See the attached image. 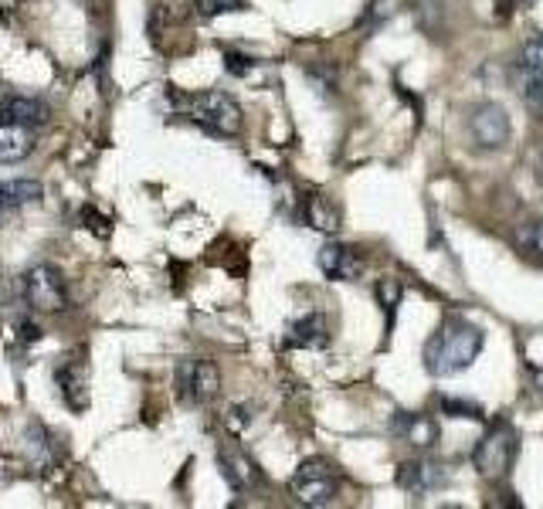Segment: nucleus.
<instances>
[{"mask_svg": "<svg viewBox=\"0 0 543 509\" xmlns=\"http://www.w3.org/2000/svg\"><path fill=\"white\" fill-rule=\"evenodd\" d=\"M482 343H486V336H482L479 326L465 323V319H448V323H442V330H438L425 347L428 374L452 377V374L469 370L472 364H476Z\"/></svg>", "mask_w": 543, "mask_h": 509, "instance_id": "nucleus-1", "label": "nucleus"}, {"mask_svg": "<svg viewBox=\"0 0 543 509\" xmlns=\"http://www.w3.org/2000/svg\"><path fill=\"white\" fill-rule=\"evenodd\" d=\"M170 102H174L184 116H191L194 123H201L204 129H211V133L218 136H235L241 129L238 102L224 96V92H197V96H187V92L170 89Z\"/></svg>", "mask_w": 543, "mask_h": 509, "instance_id": "nucleus-2", "label": "nucleus"}, {"mask_svg": "<svg viewBox=\"0 0 543 509\" xmlns=\"http://www.w3.org/2000/svg\"><path fill=\"white\" fill-rule=\"evenodd\" d=\"M516 431L506 425V421H496L493 428L482 435V442L476 445V452H472V462H476L479 476L486 479H503L506 472H510L513 465V455H516Z\"/></svg>", "mask_w": 543, "mask_h": 509, "instance_id": "nucleus-3", "label": "nucleus"}, {"mask_svg": "<svg viewBox=\"0 0 543 509\" xmlns=\"http://www.w3.org/2000/svg\"><path fill=\"white\" fill-rule=\"evenodd\" d=\"M174 384H177V398L187 404H208L218 398L221 391V374L211 360L201 357H187L180 360L174 370Z\"/></svg>", "mask_w": 543, "mask_h": 509, "instance_id": "nucleus-4", "label": "nucleus"}, {"mask_svg": "<svg viewBox=\"0 0 543 509\" xmlns=\"http://www.w3.org/2000/svg\"><path fill=\"white\" fill-rule=\"evenodd\" d=\"M289 489L303 506H330L336 493H340V476H336L323 459H309L299 465Z\"/></svg>", "mask_w": 543, "mask_h": 509, "instance_id": "nucleus-5", "label": "nucleus"}, {"mask_svg": "<svg viewBox=\"0 0 543 509\" xmlns=\"http://www.w3.org/2000/svg\"><path fill=\"white\" fill-rule=\"evenodd\" d=\"M469 140L476 150H503L506 143H510V116H506L503 106H496V102H479L476 109L469 112Z\"/></svg>", "mask_w": 543, "mask_h": 509, "instance_id": "nucleus-6", "label": "nucleus"}, {"mask_svg": "<svg viewBox=\"0 0 543 509\" xmlns=\"http://www.w3.org/2000/svg\"><path fill=\"white\" fill-rule=\"evenodd\" d=\"M24 303L41 309V313H62L68 306L62 272H58L55 265H34V269L24 275Z\"/></svg>", "mask_w": 543, "mask_h": 509, "instance_id": "nucleus-7", "label": "nucleus"}, {"mask_svg": "<svg viewBox=\"0 0 543 509\" xmlns=\"http://www.w3.org/2000/svg\"><path fill=\"white\" fill-rule=\"evenodd\" d=\"M218 469H221V476L228 479V486L238 489V493H248V489H255L258 482H262V472L255 469V462L248 459L245 452H241L238 442L218 445Z\"/></svg>", "mask_w": 543, "mask_h": 509, "instance_id": "nucleus-8", "label": "nucleus"}, {"mask_svg": "<svg viewBox=\"0 0 543 509\" xmlns=\"http://www.w3.org/2000/svg\"><path fill=\"white\" fill-rule=\"evenodd\" d=\"M320 269H323L326 279H333V282H353L360 275V269H364V262H360L357 248L326 245L320 252Z\"/></svg>", "mask_w": 543, "mask_h": 509, "instance_id": "nucleus-9", "label": "nucleus"}, {"mask_svg": "<svg viewBox=\"0 0 543 509\" xmlns=\"http://www.w3.org/2000/svg\"><path fill=\"white\" fill-rule=\"evenodd\" d=\"M398 482L411 496H425L445 486V472L442 465H432V462H404L398 472Z\"/></svg>", "mask_w": 543, "mask_h": 509, "instance_id": "nucleus-10", "label": "nucleus"}, {"mask_svg": "<svg viewBox=\"0 0 543 509\" xmlns=\"http://www.w3.org/2000/svg\"><path fill=\"white\" fill-rule=\"evenodd\" d=\"M58 387H62V398L72 411H85L89 408V367L82 360H68V364L58 370Z\"/></svg>", "mask_w": 543, "mask_h": 509, "instance_id": "nucleus-11", "label": "nucleus"}, {"mask_svg": "<svg viewBox=\"0 0 543 509\" xmlns=\"http://www.w3.org/2000/svg\"><path fill=\"white\" fill-rule=\"evenodd\" d=\"M330 343V323L323 313H309L289 326V347L299 350H323Z\"/></svg>", "mask_w": 543, "mask_h": 509, "instance_id": "nucleus-12", "label": "nucleus"}, {"mask_svg": "<svg viewBox=\"0 0 543 509\" xmlns=\"http://www.w3.org/2000/svg\"><path fill=\"white\" fill-rule=\"evenodd\" d=\"M394 431L415 448H432L438 442V425L428 414H418V411H401L398 418H394Z\"/></svg>", "mask_w": 543, "mask_h": 509, "instance_id": "nucleus-13", "label": "nucleus"}, {"mask_svg": "<svg viewBox=\"0 0 543 509\" xmlns=\"http://www.w3.org/2000/svg\"><path fill=\"white\" fill-rule=\"evenodd\" d=\"M34 150V133L21 123H0V160L17 163Z\"/></svg>", "mask_w": 543, "mask_h": 509, "instance_id": "nucleus-14", "label": "nucleus"}, {"mask_svg": "<svg viewBox=\"0 0 543 509\" xmlns=\"http://www.w3.org/2000/svg\"><path fill=\"white\" fill-rule=\"evenodd\" d=\"M4 119L7 123H21V126H45L48 123V106L41 99L31 96H7L4 99Z\"/></svg>", "mask_w": 543, "mask_h": 509, "instance_id": "nucleus-15", "label": "nucleus"}, {"mask_svg": "<svg viewBox=\"0 0 543 509\" xmlns=\"http://www.w3.org/2000/svg\"><path fill=\"white\" fill-rule=\"evenodd\" d=\"M303 221L309 224V228L326 231V235H333V231L340 228V214H336V207L326 201L323 194H306L303 197Z\"/></svg>", "mask_w": 543, "mask_h": 509, "instance_id": "nucleus-16", "label": "nucleus"}, {"mask_svg": "<svg viewBox=\"0 0 543 509\" xmlns=\"http://www.w3.org/2000/svg\"><path fill=\"white\" fill-rule=\"evenodd\" d=\"M45 197V187L38 180H11V184H0V211H14V207L34 204Z\"/></svg>", "mask_w": 543, "mask_h": 509, "instance_id": "nucleus-17", "label": "nucleus"}, {"mask_svg": "<svg viewBox=\"0 0 543 509\" xmlns=\"http://www.w3.org/2000/svg\"><path fill=\"white\" fill-rule=\"evenodd\" d=\"M513 85H516V92L523 96V102H530V106H543V79H537L533 72H527L520 62L513 65Z\"/></svg>", "mask_w": 543, "mask_h": 509, "instance_id": "nucleus-18", "label": "nucleus"}, {"mask_svg": "<svg viewBox=\"0 0 543 509\" xmlns=\"http://www.w3.org/2000/svg\"><path fill=\"white\" fill-rule=\"evenodd\" d=\"M516 248H520L523 255L543 262V221L520 224V228H516Z\"/></svg>", "mask_w": 543, "mask_h": 509, "instance_id": "nucleus-19", "label": "nucleus"}, {"mask_svg": "<svg viewBox=\"0 0 543 509\" xmlns=\"http://www.w3.org/2000/svg\"><path fill=\"white\" fill-rule=\"evenodd\" d=\"M520 65L533 72L537 79H543V38H533L523 45V55H520Z\"/></svg>", "mask_w": 543, "mask_h": 509, "instance_id": "nucleus-20", "label": "nucleus"}, {"mask_svg": "<svg viewBox=\"0 0 543 509\" xmlns=\"http://www.w3.org/2000/svg\"><path fill=\"white\" fill-rule=\"evenodd\" d=\"M194 4L204 17H218V14H228V11H245L248 0H194Z\"/></svg>", "mask_w": 543, "mask_h": 509, "instance_id": "nucleus-21", "label": "nucleus"}, {"mask_svg": "<svg viewBox=\"0 0 543 509\" xmlns=\"http://www.w3.org/2000/svg\"><path fill=\"white\" fill-rule=\"evenodd\" d=\"M442 411H445V414H452V418H476V421L486 418L479 404H472V401H455V398H442Z\"/></svg>", "mask_w": 543, "mask_h": 509, "instance_id": "nucleus-22", "label": "nucleus"}, {"mask_svg": "<svg viewBox=\"0 0 543 509\" xmlns=\"http://www.w3.org/2000/svg\"><path fill=\"white\" fill-rule=\"evenodd\" d=\"M79 218H82V224H85V228L92 231V235H99V238H109L112 224H109V218H106V214H99V211H96V207H82V211H79Z\"/></svg>", "mask_w": 543, "mask_h": 509, "instance_id": "nucleus-23", "label": "nucleus"}, {"mask_svg": "<svg viewBox=\"0 0 543 509\" xmlns=\"http://www.w3.org/2000/svg\"><path fill=\"white\" fill-rule=\"evenodd\" d=\"M398 4H401V0H374V4H370V11H367V21H370V24L387 21V17L398 11Z\"/></svg>", "mask_w": 543, "mask_h": 509, "instance_id": "nucleus-24", "label": "nucleus"}, {"mask_svg": "<svg viewBox=\"0 0 543 509\" xmlns=\"http://www.w3.org/2000/svg\"><path fill=\"white\" fill-rule=\"evenodd\" d=\"M224 65H228V72H231V75H238V79H245V75L255 68L252 58L238 55V51H228V55H224Z\"/></svg>", "mask_w": 543, "mask_h": 509, "instance_id": "nucleus-25", "label": "nucleus"}, {"mask_svg": "<svg viewBox=\"0 0 543 509\" xmlns=\"http://www.w3.org/2000/svg\"><path fill=\"white\" fill-rule=\"evenodd\" d=\"M377 296H381L387 316H391L394 306H398V299H401V286H398V282H381V286H377Z\"/></svg>", "mask_w": 543, "mask_h": 509, "instance_id": "nucleus-26", "label": "nucleus"}, {"mask_svg": "<svg viewBox=\"0 0 543 509\" xmlns=\"http://www.w3.org/2000/svg\"><path fill=\"white\" fill-rule=\"evenodd\" d=\"M14 333H17V340H21V343H38L41 340L38 323H31V319H21V323L14 326Z\"/></svg>", "mask_w": 543, "mask_h": 509, "instance_id": "nucleus-27", "label": "nucleus"}, {"mask_svg": "<svg viewBox=\"0 0 543 509\" xmlns=\"http://www.w3.org/2000/svg\"><path fill=\"white\" fill-rule=\"evenodd\" d=\"M241 425H248V411L245 408H228V428L238 431Z\"/></svg>", "mask_w": 543, "mask_h": 509, "instance_id": "nucleus-28", "label": "nucleus"}, {"mask_svg": "<svg viewBox=\"0 0 543 509\" xmlns=\"http://www.w3.org/2000/svg\"><path fill=\"white\" fill-rule=\"evenodd\" d=\"M537 174H540V180H543V150H540V157H537Z\"/></svg>", "mask_w": 543, "mask_h": 509, "instance_id": "nucleus-29", "label": "nucleus"}, {"mask_svg": "<svg viewBox=\"0 0 543 509\" xmlns=\"http://www.w3.org/2000/svg\"><path fill=\"white\" fill-rule=\"evenodd\" d=\"M506 7H516V4H527V0H503Z\"/></svg>", "mask_w": 543, "mask_h": 509, "instance_id": "nucleus-30", "label": "nucleus"}]
</instances>
